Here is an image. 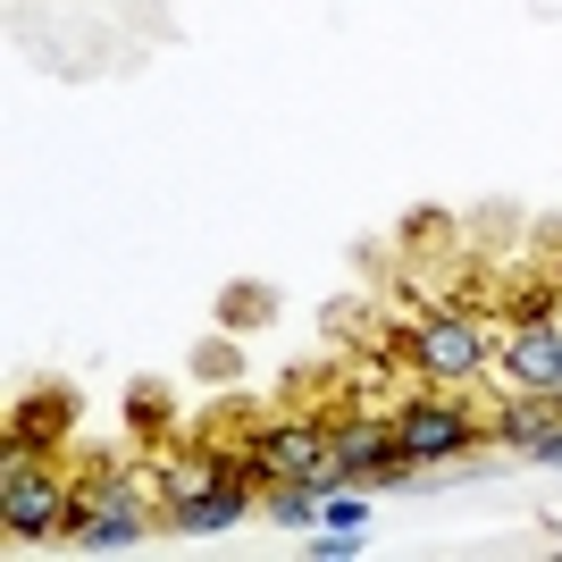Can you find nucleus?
I'll use <instances>...</instances> for the list:
<instances>
[{
    "mask_svg": "<svg viewBox=\"0 0 562 562\" xmlns=\"http://www.w3.org/2000/svg\"><path fill=\"white\" fill-rule=\"evenodd\" d=\"M319 504H328V495L311 487V479H269V487H260V513L278 520V529H311Z\"/></svg>",
    "mask_w": 562,
    "mask_h": 562,
    "instance_id": "10",
    "label": "nucleus"
},
{
    "mask_svg": "<svg viewBox=\"0 0 562 562\" xmlns=\"http://www.w3.org/2000/svg\"><path fill=\"white\" fill-rule=\"evenodd\" d=\"M554 403H562V386H554Z\"/></svg>",
    "mask_w": 562,
    "mask_h": 562,
    "instance_id": "15",
    "label": "nucleus"
},
{
    "mask_svg": "<svg viewBox=\"0 0 562 562\" xmlns=\"http://www.w3.org/2000/svg\"><path fill=\"white\" fill-rule=\"evenodd\" d=\"M395 446L412 453V462H462L470 446H487V420H479L462 395H412L395 412Z\"/></svg>",
    "mask_w": 562,
    "mask_h": 562,
    "instance_id": "4",
    "label": "nucleus"
},
{
    "mask_svg": "<svg viewBox=\"0 0 562 562\" xmlns=\"http://www.w3.org/2000/svg\"><path fill=\"white\" fill-rule=\"evenodd\" d=\"M495 378L513 395H554L562 386V311L554 319H513V336H495Z\"/></svg>",
    "mask_w": 562,
    "mask_h": 562,
    "instance_id": "5",
    "label": "nucleus"
},
{
    "mask_svg": "<svg viewBox=\"0 0 562 562\" xmlns=\"http://www.w3.org/2000/svg\"><path fill=\"white\" fill-rule=\"evenodd\" d=\"M218 311H227V328H235V319H260V311H269V294H260V285H244V294H227Z\"/></svg>",
    "mask_w": 562,
    "mask_h": 562,
    "instance_id": "13",
    "label": "nucleus"
},
{
    "mask_svg": "<svg viewBox=\"0 0 562 562\" xmlns=\"http://www.w3.org/2000/svg\"><path fill=\"white\" fill-rule=\"evenodd\" d=\"M252 504H260V487H252V479H235V487L186 495V504H160V529H168V538H218V529H235Z\"/></svg>",
    "mask_w": 562,
    "mask_h": 562,
    "instance_id": "8",
    "label": "nucleus"
},
{
    "mask_svg": "<svg viewBox=\"0 0 562 562\" xmlns=\"http://www.w3.org/2000/svg\"><path fill=\"white\" fill-rule=\"evenodd\" d=\"M554 420H562V403H554V395H513V403H495L487 437H495V446H513V453H538Z\"/></svg>",
    "mask_w": 562,
    "mask_h": 562,
    "instance_id": "9",
    "label": "nucleus"
},
{
    "mask_svg": "<svg viewBox=\"0 0 562 562\" xmlns=\"http://www.w3.org/2000/svg\"><path fill=\"white\" fill-rule=\"evenodd\" d=\"M151 529H160V495H143L135 479H93L68 513L76 554H117V546H143Z\"/></svg>",
    "mask_w": 562,
    "mask_h": 562,
    "instance_id": "2",
    "label": "nucleus"
},
{
    "mask_svg": "<svg viewBox=\"0 0 562 562\" xmlns=\"http://www.w3.org/2000/svg\"><path fill=\"white\" fill-rule=\"evenodd\" d=\"M68 513H76V495L43 470V453L9 446V462H0V529H9V546L68 538Z\"/></svg>",
    "mask_w": 562,
    "mask_h": 562,
    "instance_id": "3",
    "label": "nucleus"
},
{
    "mask_svg": "<svg viewBox=\"0 0 562 562\" xmlns=\"http://www.w3.org/2000/svg\"><path fill=\"white\" fill-rule=\"evenodd\" d=\"M538 462H554V470H562V420L546 428V446H538Z\"/></svg>",
    "mask_w": 562,
    "mask_h": 562,
    "instance_id": "14",
    "label": "nucleus"
},
{
    "mask_svg": "<svg viewBox=\"0 0 562 562\" xmlns=\"http://www.w3.org/2000/svg\"><path fill=\"white\" fill-rule=\"evenodd\" d=\"M403 361L428 378V386H470L479 370H495V328L479 319V311H420L412 328H403Z\"/></svg>",
    "mask_w": 562,
    "mask_h": 562,
    "instance_id": "1",
    "label": "nucleus"
},
{
    "mask_svg": "<svg viewBox=\"0 0 562 562\" xmlns=\"http://www.w3.org/2000/svg\"><path fill=\"white\" fill-rule=\"evenodd\" d=\"M311 554H319V562H352V554H370V529H319Z\"/></svg>",
    "mask_w": 562,
    "mask_h": 562,
    "instance_id": "11",
    "label": "nucleus"
},
{
    "mask_svg": "<svg viewBox=\"0 0 562 562\" xmlns=\"http://www.w3.org/2000/svg\"><path fill=\"white\" fill-rule=\"evenodd\" d=\"M328 453H336V470H345L352 487H395V479H412V453L395 446V420H328Z\"/></svg>",
    "mask_w": 562,
    "mask_h": 562,
    "instance_id": "6",
    "label": "nucleus"
},
{
    "mask_svg": "<svg viewBox=\"0 0 562 562\" xmlns=\"http://www.w3.org/2000/svg\"><path fill=\"white\" fill-rule=\"evenodd\" d=\"M319 520H328V529H370V504H361V495H328V504H319Z\"/></svg>",
    "mask_w": 562,
    "mask_h": 562,
    "instance_id": "12",
    "label": "nucleus"
},
{
    "mask_svg": "<svg viewBox=\"0 0 562 562\" xmlns=\"http://www.w3.org/2000/svg\"><path fill=\"white\" fill-rule=\"evenodd\" d=\"M244 453L260 462V479H311V470L328 462V420H303V412L260 420L252 437H244Z\"/></svg>",
    "mask_w": 562,
    "mask_h": 562,
    "instance_id": "7",
    "label": "nucleus"
}]
</instances>
